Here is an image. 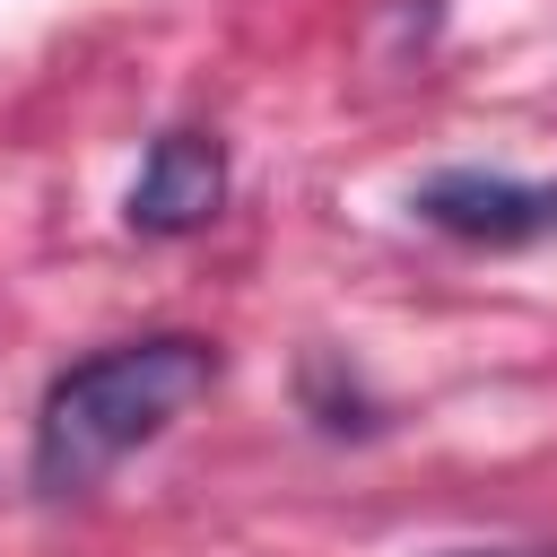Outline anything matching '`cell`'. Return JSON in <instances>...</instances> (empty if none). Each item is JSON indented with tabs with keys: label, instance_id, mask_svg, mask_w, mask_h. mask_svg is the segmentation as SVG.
<instances>
[{
	"label": "cell",
	"instance_id": "obj_3",
	"mask_svg": "<svg viewBox=\"0 0 557 557\" xmlns=\"http://www.w3.org/2000/svg\"><path fill=\"white\" fill-rule=\"evenodd\" d=\"M409 209L426 226L461 235V244H522V235H540L557 218V191L513 183V174H487V165H444V174H426L409 191Z\"/></svg>",
	"mask_w": 557,
	"mask_h": 557
},
{
	"label": "cell",
	"instance_id": "obj_4",
	"mask_svg": "<svg viewBox=\"0 0 557 557\" xmlns=\"http://www.w3.org/2000/svg\"><path fill=\"white\" fill-rule=\"evenodd\" d=\"M426 557H557V548H426Z\"/></svg>",
	"mask_w": 557,
	"mask_h": 557
},
{
	"label": "cell",
	"instance_id": "obj_2",
	"mask_svg": "<svg viewBox=\"0 0 557 557\" xmlns=\"http://www.w3.org/2000/svg\"><path fill=\"white\" fill-rule=\"evenodd\" d=\"M218 209H226V148L209 131H165L122 191L131 235H200Z\"/></svg>",
	"mask_w": 557,
	"mask_h": 557
},
{
	"label": "cell",
	"instance_id": "obj_1",
	"mask_svg": "<svg viewBox=\"0 0 557 557\" xmlns=\"http://www.w3.org/2000/svg\"><path fill=\"white\" fill-rule=\"evenodd\" d=\"M209 383H218V348L191 331H148L61 366L35 409V453H26L35 496H87L113 461L157 444L183 409H200Z\"/></svg>",
	"mask_w": 557,
	"mask_h": 557
}]
</instances>
